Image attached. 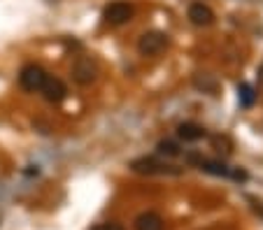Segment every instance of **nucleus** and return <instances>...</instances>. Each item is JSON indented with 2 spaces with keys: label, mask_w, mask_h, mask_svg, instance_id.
<instances>
[{
  "label": "nucleus",
  "mask_w": 263,
  "mask_h": 230,
  "mask_svg": "<svg viewBox=\"0 0 263 230\" xmlns=\"http://www.w3.org/2000/svg\"><path fill=\"white\" fill-rule=\"evenodd\" d=\"M135 230H165V225L156 212H142L135 219Z\"/></svg>",
  "instance_id": "9d476101"
},
{
  "label": "nucleus",
  "mask_w": 263,
  "mask_h": 230,
  "mask_svg": "<svg viewBox=\"0 0 263 230\" xmlns=\"http://www.w3.org/2000/svg\"><path fill=\"white\" fill-rule=\"evenodd\" d=\"M258 81L263 84V63H261V68H258Z\"/></svg>",
  "instance_id": "4468645a"
},
{
  "label": "nucleus",
  "mask_w": 263,
  "mask_h": 230,
  "mask_svg": "<svg viewBox=\"0 0 263 230\" xmlns=\"http://www.w3.org/2000/svg\"><path fill=\"white\" fill-rule=\"evenodd\" d=\"M40 93L45 95L47 102L59 105V102H63L65 98H68V86H65L61 79H56V77H47V81H45V86L40 89Z\"/></svg>",
  "instance_id": "423d86ee"
},
{
  "label": "nucleus",
  "mask_w": 263,
  "mask_h": 230,
  "mask_svg": "<svg viewBox=\"0 0 263 230\" xmlns=\"http://www.w3.org/2000/svg\"><path fill=\"white\" fill-rule=\"evenodd\" d=\"M177 135L184 142H198L205 137V128L200 123H194V121H184V123H179Z\"/></svg>",
  "instance_id": "1a4fd4ad"
},
{
  "label": "nucleus",
  "mask_w": 263,
  "mask_h": 230,
  "mask_svg": "<svg viewBox=\"0 0 263 230\" xmlns=\"http://www.w3.org/2000/svg\"><path fill=\"white\" fill-rule=\"evenodd\" d=\"M191 160H194V163L203 172H210V175H214V177H231V179H235V181H245V179H247V172H245V170H233V168H229L223 160L196 158V156H191Z\"/></svg>",
  "instance_id": "f257e3e1"
},
{
  "label": "nucleus",
  "mask_w": 263,
  "mask_h": 230,
  "mask_svg": "<svg viewBox=\"0 0 263 230\" xmlns=\"http://www.w3.org/2000/svg\"><path fill=\"white\" fill-rule=\"evenodd\" d=\"M189 19L194 26H210L214 21V12L203 3H194L189 7Z\"/></svg>",
  "instance_id": "6e6552de"
},
{
  "label": "nucleus",
  "mask_w": 263,
  "mask_h": 230,
  "mask_svg": "<svg viewBox=\"0 0 263 230\" xmlns=\"http://www.w3.org/2000/svg\"><path fill=\"white\" fill-rule=\"evenodd\" d=\"M135 10L130 3L126 0H115V3H109L107 7L103 10V19L107 21L109 26H121V24H128L133 19Z\"/></svg>",
  "instance_id": "7ed1b4c3"
},
{
  "label": "nucleus",
  "mask_w": 263,
  "mask_h": 230,
  "mask_svg": "<svg viewBox=\"0 0 263 230\" xmlns=\"http://www.w3.org/2000/svg\"><path fill=\"white\" fill-rule=\"evenodd\" d=\"M47 77H49V75H47V70L42 68V65L28 63V65H24V68H21V72H19V84H21V89H24V91L35 93V91H40L42 86H45Z\"/></svg>",
  "instance_id": "f03ea898"
},
{
  "label": "nucleus",
  "mask_w": 263,
  "mask_h": 230,
  "mask_svg": "<svg viewBox=\"0 0 263 230\" xmlns=\"http://www.w3.org/2000/svg\"><path fill=\"white\" fill-rule=\"evenodd\" d=\"M238 98H240V105H242V107H252L254 100H256L254 86L252 84H240L238 86Z\"/></svg>",
  "instance_id": "9b49d317"
},
{
  "label": "nucleus",
  "mask_w": 263,
  "mask_h": 230,
  "mask_svg": "<svg viewBox=\"0 0 263 230\" xmlns=\"http://www.w3.org/2000/svg\"><path fill=\"white\" fill-rule=\"evenodd\" d=\"M130 168L135 172H140V175H179L182 172L179 168L168 165V163L156 160V158H138L130 163Z\"/></svg>",
  "instance_id": "39448f33"
},
{
  "label": "nucleus",
  "mask_w": 263,
  "mask_h": 230,
  "mask_svg": "<svg viewBox=\"0 0 263 230\" xmlns=\"http://www.w3.org/2000/svg\"><path fill=\"white\" fill-rule=\"evenodd\" d=\"M159 154L175 158V156H179V147L175 144V142H170V140H163V142H159Z\"/></svg>",
  "instance_id": "f8f14e48"
},
{
  "label": "nucleus",
  "mask_w": 263,
  "mask_h": 230,
  "mask_svg": "<svg viewBox=\"0 0 263 230\" xmlns=\"http://www.w3.org/2000/svg\"><path fill=\"white\" fill-rule=\"evenodd\" d=\"M168 47V35L161 30H149L138 40V51L142 56H159Z\"/></svg>",
  "instance_id": "20e7f679"
},
{
  "label": "nucleus",
  "mask_w": 263,
  "mask_h": 230,
  "mask_svg": "<svg viewBox=\"0 0 263 230\" xmlns=\"http://www.w3.org/2000/svg\"><path fill=\"white\" fill-rule=\"evenodd\" d=\"M93 230H124L119 223H100V225H96Z\"/></svg>",
  "instance_id": "ddd939ff"
},
{
  "label": "nucleus",
  "mask_w": 263,
  "mask_h": 230,
  "mask_svg": "<svg viewBox=\"0 0 263 230\" xmlns=\"http://www.w3.org/2000/svg\"><path fill=\"white\" fill-rule=\"evenodd\" d=\"M96 75H98V70H96V63L91 58H80L72 65V79L82 86L91 84L96 79Z\"/></svg>",
  "instance_id": "0eeeda50"
}]
</instances>
